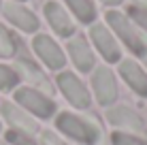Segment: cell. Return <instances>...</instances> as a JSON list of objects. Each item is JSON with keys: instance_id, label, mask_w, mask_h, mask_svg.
Segmentation results:
<instances>
[{"instance_id": "cell-1", "label": "cell", "mask_w": 147, "mask_h": 145, "mask_svg": "<svg viewBox=\"0 0 147 145\" xmlns=\"http://www.w3.org/2000/svg\"><path fill=\"white\" fill-rule=\"evenodd\" d=\"M107 22L111 24V28L121 36V41L128 45L130 49L136 53V56H147V45L143 43V38L139 36V32L130 26V22L124 17L121 13H115V11H109L107 13Z\"/></svg>"}, {"instance_id": "cell-2", "label": "cell", "mask_w": 147, "mask_h": 145, "mask_svg": "<svg viewBox=\"0 0 147 145\" xmlns=\"http://www.w3.org/2000/svg\"><path fill=\"white\" fill-rule=\"evenodd\" d=\"M58 128L64 130L66 134H70L73 139L81 141V143H90L92 145V143L98 141V130H96L94 126H90L88 122L70 115V113H62V115L58 117Z\"/></svg>"}, {"instance_id": "cell-3", "label": "cell", "mask_w": 147, "mask_h": 145, "mask_svg": "<svg viewBox=\"0 0 147 145\" xmlns=\"http://www.w3.org/2000/svg\"><path fill=\"white\" fill-rule=\"evenodd\" d=\"M15 98H17V103H19V105H24L28 111L36 113L38 117H49V115H51V113L55 111V105L49 100L47 96H43V94L34 92V90H30V88H22V90H17Z\"/></svg>"}, {"instance_id": "cell-4", "label": "cell", "mask_w": 147, "mask_h": 145, "mask_svg": "<svg viewBox=\"0 0 147 145\" xmlns=\"http://www.w3.org/2000/svg\"><path fill=\"white\" fill-rule=\"evenodd\" d=\"M34 51L38 53V58L47 64L49 68H62L64 66V53L62 49L55 45L53 38H49L47 34H38L34 38Z\"/></svg>"}, {"instance_id": "cell-5", "label": "cell", "mask_w": 147, "mask_h": 145, "mask_svg": "<svg viewBox=\"0 0 147 145\" xmlns=\"http://www.w3.org/2000/svg\"><path fill=\"white\" fill-rule=\"evenodd\" d=\"M58 83H60V90L64 92V96H66L75 107H88L90 105L88 90L83 88V83H81L73 73H62L58 77Z\"/></svg>"}, {"instance_id": "cell-6", "label": "cell", "mask_w": 147, "mask_h": 145, "mask_svg": "<svg viewBox=\"0 0 147 145\" xmlns=\"http://www.w3.org/2000/svg\"><path fill=\"white\" fill-rule=\"evenodd\" d=\"M2 11H4V17H7L13 26H17L19 30H24V32H34V30L38 28L36 15L30 11V9L22 7V4L9 2V4H4Z\"/></svg>"}, {"instance_id": "cell-7", "label": "cell", "mask_w": 147, "mask_h": 145, "mask_svg": "<svg viewBox=\"0 0 147 145\" xmlns=\"http://www.w3.org/2000/svg\"><path fill=\"white\" fill-rule=\"evenodd\" d=\"M92 83H94V90H96V96L102 105H109L115 100L117 96V86H115V79L111 75L109 68H98L92 77Z\"/></svg>"}, {"instance_id": "cell-8", "label": "cell", "mask_w": 147, "mask_h": 145, "mask_svg": "<svg viewBox=\"0 0 147 145\" xmlns=\"http://www.w3.org/2000/svg\"><path fill=\"white\" fill-rule=\"evenodd\" d=\"M92 41L94 45L98 47V51L102 53L105 58L109 60V62H115V60H119V47L117 43H115V38L111 36V32L105 26H92Z\"/></svg>"}, {"instance_id": "cell-9", "label": "cell", "mask_w": 147, "mask_h": 145, "mask_svg": "<svg viewBox=\"0 0 147 145\" xmlns=\"http://www.w3.org/2000/svg\"><path fill=\"white\" fill-rule=\"evenodd\" d=\"M45 15H47L51 28L60 34V36H70V34L75 32V26H73V22H70V17L64 13V9L60 7V4L47 2L45 4Z\"/></svg>"}, {"instance_id": "cell-10", "label": "cell", "mask_w": 147, "mask_h": 145, "mask_svg": "<svg viewBox=\"0 0 147 145\" xmlns=\"http://www.w3.org/2000/svg\"><path fill=\"white\" fill-rule=\"evenodd\" d=\"M119 73L121 77L128 81V86L134 90V92H139L141 96H147V75L141 71V66L132 60H124L119 66Z\"/></svg>"}, {"instance_id": "cell-11", "label": "cell", "mask_w": 147, "mask_h": 145, "mask_svg": "<svg viewBox=\"0 0 147 145\" xmlns=\"http://www.w3.org/2000/svg\"><path fill=\"white\" fill-rule=\"evenodd\" d=\"M68 51H70V56H73V62L77 64V68L90 71V68L94 66V56H92V51H90V45L81 36H75L73 41L68 43Z\"/></svg>"}, {"instance_id": "cell-12", "label": "cell", "mask_w": 147, "mask_h": 145, "mask_svg": "<svg viewBox=\"0 0 147 145\" xmlns=\"http://www.w3.org/2000/svg\"><path fill=\"white\" fill-rule=\"evenodd\" d=\"M2 113H4V117L9 119V124H11L15 130H26V132H34L36 130V124H34L26 113L19 111L17 107H13L11 103L2 105Z\"/></svg>"}, {"instance_id": "cell-13", "label": "cell", "mask_w": 147, "mask_h": 145, "mask_svg": "<svg viewBox=\"0 0 147 145\" xmlns=\"http://www.w3.org/2000/svg\"><path fill=\"white\" fill-rule=\"evenodd\" d=\"M109 122L115 124V126L121 128H134V130H141L143 128V122L139 119L134 111H130L128 107H117V109H111L109 111Z\"/></svg>"}, {"instance_id": "cell-14", "label": "cell", "mask_w": 147, "mask_h": 145, "mask_svg": "<svg viewBox=\"0 0 147 145\" xmlns=\"http://www.w3.org/2000/svg\"><path fill=\"white\" fill-rule=\"evenodd\" d=\"M66 2H68V7L73 9V13L77 15V17H79L83 24L94 22L96 11H94V4H92V0H66Z\"/></svg>"}, {"instance_id": "cell-15", "label": "cell", "mask_w": 147, "mask_h": 145, "mask_svg": "<svg viewBox=\"0 0 147 145\" xmlns=\"http://www.w3.org/2000/svg\"><path fill=\"white\" fill-rule=\"evenodd\" d=\"M19 71H22V73H24V77H28L32 83H36L38 88H43V90H47V92H49V83H47V79H45V77H43V73H38L36 68H34L32 64L28 62V60H22V62H19Z\"/></svg>"}, {"instance_id": "cell-16", "label": "cell", "mask_w": 147, "mask_h": 145, "mask_svg": "<svg viewBox=\"0 0 147 145\" xmlns=\"http://www.w3.org/2000/svg\"><path fill=\"white\" fill-rule=\"evenodd\" d=\"M15 49H17L15 38L11 36V32L0 24V56H2V58H11L15 53Z\"/></svg>"}, {"instance_id": "cell-17", "label": "cell", "mask_w": 147, "mask_h": 145, "mask_svg": "<svg viewBox=\"0 0 147 145\" xmlns=\"http://www.w3.org/2000/svg\"><path fill=\"white\" fill-rule=\"evenodd\" d=\"M19 75L9 66H2L0 64V90H11L13 86H17Z\"/></svg>"}, {"instance_id": "cell-18", "label": "cell", "mask_w": 147, "mask_h": 145, "mask_svg": "<svg viewBox=\"0 0 147 145\" xmlns=\"http://www.w3.org/2000/svg\"><path fill=\"white\" fill-rule=\"evenodd\" d=\"M113 145H147L145 141L136 137H130V134H124V132H115L113 134Z\"/></svg>"}, {"instance_id": "cell-19", "label": "cell", "mask_w": 147, "mask_h": 145, "mask_svg": "<svg viewBox=\"0 0 147 145\" xmlns=\"http://www.w3.org/2000/svg\"><path fill=\"white\" fill-rule=\"evenodd\" d=\"M128 11H130V17H132L141 28L147 30V9L145 7H130Z\"/></svg>"}, {"instance_id": "cell-20", "label": "cell", "mask_w": 147, "mask_h": 145, "mask_svg": "<svg viewBox=\"0 0 147 145\" xmlns=\"http://www.w3.org/2000/svg\"><path fill=\"white\" fill-rule=\"evenodd\" d=\"M9 141H11L13 145H38L36 141H32L30 137H26V134L19 132V130H11L9 132Z\"/></svg>"}, {"instance_id": "cell-21", "label": "cell", "mask_w": 147, "mask_h": 145, "mask_svg": "<svg viewBox=\"0 0 147 145\" xmlns=\"http://www.w3.org/2000/svg\"><path fill=\"white\" fill-rule=\"evenodd\" d=\"M45 145H64L62 141H60L55 134H51V132H45Z\"/></svg>"}, {"instance_id": "cell-22", "label": "cell", "mask_w": 147, "mask_h": 145, "mask_svg": "<svg viewBox=\"0 0 147 145\" xmlns=\"http://www.w3.org/2000/svg\"><path fill=\"white\" fill-rule=\"evenodd\" d=\"M102 2H105V4H119L121 0H102Z\"/></svg>"}, {"instance_id": "cell-23", "label": "cell", "mask_w": 147, "mask_h": 145, "mask_svg": "<svg viewBox=\"0 0 147 145\" xmlns=\"http://www.w3.org/2000/svg\"><path fill=\"white\" fill-rule=\"evenodd\" d=\"M134 2H139V4H143V7L147 9V0H134Z\"/></svg>"}, {"instance_id": "cell-24", "label": "cell", "mask_w": 147, "mask_h": 145, "mask_svg": "<svg viewBox=\"0 0 147 145\" xmlns=\"http://www.w3.org/2000/svg\"><path fill=\"white\" fill-rule=\"evenodd\" d=\"M0 145H7V143H2V141H0Z\"/></svg>"}]
</instances>
